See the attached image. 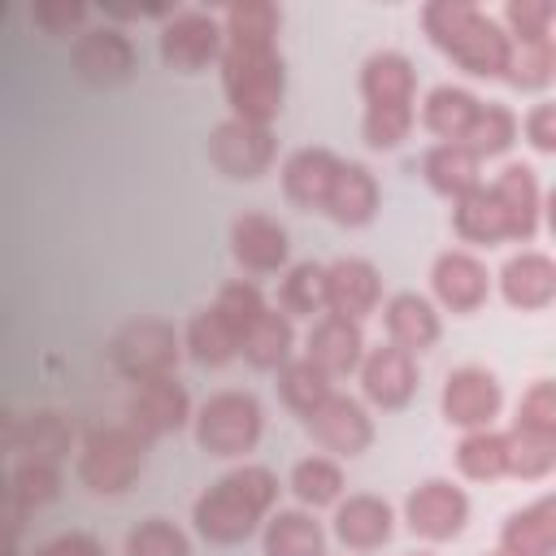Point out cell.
Masks as SVG:
<instances>
[{
	"label": "cell",
	"instance_id": "6da1fadb",
	"mask_svg": "<svg viewBox=\"0 0 556 556\" xmlns=\"http://www.w3.org/2000/svg\"><path fill=\"white\" fill-rule=\"evenodd\" d=\"M278 4L239 0L222 17V87L239 122L269 126L282 113L287 70L278 56Z\"/></svg>",
	"mask_w": 556,
	"mask_h": 556
},
{
	"label": "cell",
	"instance_id": "7a4b0ae2",
	"mask_svg": "<svg viewBox=\"0 0 556 556\" xmlns=\"http://www.w3.org/2000/svg\"><path fill=\"white\" fill-rule=\"evenodd\" d=\"M421 26L439 52H447L460 70L478 78H508L513 61V39L495 17L465 0H434L421 9Z\"/></svg>",
	"mask_w": 556,
	"mask_h": 556
},
{
	"label": "cell",
	"instance_id": "3957f363",
	"mask_svg": "<svg viewBox=\"0 0 556 556\" xmlns=\"http://www.w3.org/2000/svg\"><path fill=\"white\" fill-rule=\"evenodd\" d=\"M278 500V478L265 465H239L222 473L191 508L195 530L208 543H243Z\"/></svg>",
	"mask_w": 556,
	"mask_h": 556
},
{
	"label": "cell",
	"instance_id": "277c9868",
	"mask_svg": "<svg viewBox=\"0 0 556 556\" xmlns=\"http://www.w3.org/2000/svg\"><path fill=\"white\" fill-rule=\"evenodd\" d=\"M361 96H365V143L374 152L395 148L413 130V96L417 70L404 52H374L361 65Z\"/></svg>",
	"mask_w": 556,
	"mask_h": 556
},
{
	"label": "cell",
	"instance_id": "5b68a950",
	"mask_svg": "<svg viewBox=\"0 0 556 556\" xmlns=\"http://www.w3.org/2000/svg\"><path fill=\"white\" fill-rule=\"evenodd\" d=\"M143 447H148V439L135 434L126 421L96 426L83 439V452H78V482L91 495H122V491H130V482L143 473Z\"/></svg>",
	"mask_w": 556,
	"mask_h": 556
},
{
	"label": "cell",
	"instance_id": "8992f818",
	"mask_svg": "<svg viewBox=\"0 0 556 556\" xmlns=\"http://www.w3.org/2000/svg\"><path fill=\"white\" fill-rule=\"evenodd\" d=\"M265 413L252 391H217L195 413V443L208 456H243L256 447Z\"/></svg>",
	"mask_w": 556,
	"mask_h": 556
},
{
	"label": "cell",
	"instance_id": "52a82bcc",
	"mask_svg": "<svg viewBox=\"0 0 556 556\" xmlns=\"http://www.w3.org/2000/svg\"><path fill=\"white\" fill-rule=\"evenodd\" d=\"M109 361L130 382L165 378L178 365V330L161 317H135L109 339Z\"/></svg>",
	"mask_w": 556,
	"mask_h": 556
},
{
	"label": "cell",
	"instance_id": "ba28073f",
	"mask_svg": "<svg viewBox=\"0 0 556 556\" xmlns=\"http://www.w3.org/2000/svg\"><path fill=\"white\" fill-rule=\"evenodd\" d=\"M222 56V22L200 9H178L161 26V61L178 74H200Z\"/></svg>",
	"mask_w": 556,
	"mask_h": 556
},
{
	"label": "cell",
	"instance_id": "9c48e42d",
	"mask_svg": "<svg viewBox=\"0 0 556 556\" xmlns=\"http://www.w3.org/2000/svg\"><path fill=\"white\" fill-rule=\"evenodd\" d=\"M404 521L417 539H430V543L456 539L469 521V495L460 486H452L447 478H426L417 491H408Z\"/></svg>",
	"mask_w": 556,
	"mask_h": 556
},
{
	"label": "cell",
	"instance_id": "30bf717a",
	"mask_svg": "<svg viewBox=\"0 0 556 556\" xmlns=\"http://www.w3.org/2000/svg\"><path fill=\"white\" fill-rule=\"evenodd\" d=\"M187 417H191V395H187V387L174 374L135 382V391L126 400V426L135 434H143L148 443L169 434V430H182Z\"/></svg>",
	"mask_w": 556,
	"mask_h": 556
},
{
	"label": "cell",
	"instance_id": "8fae6325",
	"mask_svg": "<svg viewBox=\"0 0 556 556\" xmlns=\"http://www.w3.org/2000/svg\"><path fill=\"white\" fill-rule=\"evenodd\" d=\"M74 74L91 87H117L135 74L139 56H135V43L117 30V26H91L74 39Z\"/></svg>",
	"mask_w": 556,
	"mask_h": 556
},
{
	"label": "cell",
	"instance_id": "7c38bea8",
	"mask_svg": "<svg viewBox=\"0 0 556 556\" xmlns=\"http://www.w3.org/2000/svg\"><path fill=\"white\" fill-rule=\"evenodd\" d=\"M208 156L226 178H261L274 165V135L269 126H252V122H222L208 135Z\"/></svg>",
	"mask_w": 556,
	"mask_h": 556
},
{
	"label": "cell",
	"instance_id": "4fadbf2b",
	"mask_svg": "<svg viewBox=\"0 0 556 556\" xmlns=\"http://www.w3.org/2000/svg\"><path fill=\"white\" fill-rule=\"evenodd\" d=\"M500 404H504V391H500L495 374L482 369V365H460L443 382V417L452 426L486 430L491 417L500 413Z\"/></svg>",
	"mask_w": 556,
	"mask_h": 556
},
{
	"label": "cell",
	"instance_id": "5bb4252c",
	"mask_svg": "<svg viewBox=\"0 0 556 556\" xmlns=\"http://www.w3.org/2000/svg\"><path fill=\"white\" fill-rule=\"evenodd\" d=\"M304 421H308V434L334 456H361L374 443V421L352 395H330Z\"/></svg>",
	"mask_w": 556,
	"mask_h": 556
},
{
	"label": "cell",
	"instance_id": "9a60e30c",
	"mask_svg": "<svg viewBox=\"0 0 556 556\" xmlns=\"http://www.w3.org/2000/svg\"><path fill=\"white\" fill-rule=\"evenodd\" d=\"M361 387H365L369 404L404 408L413 400V391H417V361H413V352H404L395 343L374 348L369 356H361Z\"/></svg>",
	"mask_w": 556,
	"mask_h": 556
},
{
	"label": "cell",
	"instance_id": "2e32d148",
	"mask_svg": "<svg viewBox=\"0 0 556 556\" xmlns=\"http://www.w3.org/2000/svg\"><path fill=\"white\" fill-rule=\"evenodd\" d=\"M287 226L265 217V213H243L230 226V256L248 269V274H274L287 265Z\"/></svg>",
	"mask_w": 556,
	"mask_h": 556
},
{
	"label": "cell",
	"instance_id": "e0dca14e",
	"mask_svg": "<svg viewBox=\"0 0 556 556\" xmlns=\"http://www.w3.org/2000/svg\"><path fill=\"white\" fill-rule=\"evenodd\" d=\"M308 356L326 378H343L352 369H361V356H365V334H361V321L352 317H339V313H326L313 321L308 330Z\"/></svg>",
	"mask_w": 556,
	"mask_h": 556
},
{
	"label": "cell",
	"instance_id": "ac0fdd59",
	"mask_svg": "<svg viewBox=\"0 0 556 556\" xmlns=\"http://www.w3.org/2000/svg\"><path fill=\"white\" fill-rule=\"evenodd\" d=\"M378 295H382V278L369 261L339 256L334 265H326V308L330 313L361 321L365 313L378 308Z\"/></svg>",
	"mask_w": 556,
	"mask_h": 556
},
{
	"label": "cell",
	"instance_id": "d6986e66",
	"mask_svg": "<svg viewBox=\"0 0 556 556\" xmlns=\"http://www.w3.org/2000/svg\"><path fill=\"white\" fill-rule=\"evenodd\" d=\"M430 287H434L439 304H447L452 313H473V308H482V300L491 291V278H486V265L478 256L439 252L434 269H430Z\"/></svg>",
	"mask_w": 556,
	"mask_h": 556
},
{
	"label": "cell",
	"instance_id": "ffe728a7",
	"mask_svg": "<svg viewBox=\"0 0 556 556\" xmlns=\"http://www.w3.org/2000/svg\"><path fill=\"white\" fill-rule=\"evenodd\" d=\"M321 213L334 217L339 226H369L378 213V178L361 161H339V174L326 191Z\"/></svg>",
	"mask_w": 556,
	"mask_h": 556
},
{
	"label": "cell",
	"instance_id": "44dd1931",
	"mask_svg": "<svg viewBox=\"0 0 556 556\" xmlns=\"http://www.w3.org/2000/svg\"><path fill=\"white\" fill-rule=\"evenodd\" d=\"M395 530V513L387 500L378 495H348L339 508H334V534L343 547L352 552H374L391 539Z\"/></svg>",
	"mask_w": 556,
	"mask_h": 556
},
{
	"label": "cell",
	"instance_id": "7402d4cb",
	"mask_svg": "<svg viewBox=\"0 0 556 556\" xmlns=\"http://www.w3.org/2000/svg\"><path fill=\"white\" fill-rule=\"evenodd\" d=\"M334 174H339V156L330 148H300L282 165V191H287L291 204L313 213V208L326 204V191H330Z\"/></svg>",
	"mask_w": 556,
	"mask_h": 556
},
{
	"label": "cell",
	"instance_id": "603a6c76",
	"mask_svg": "<svg viewBox=\"0 0 556 556\" xmlns=\"http://www.w3.org/2000/svg\"><path fill=\"white\" fill-rule=\"evenodd\" d=\"M491 195L508 222V239H530L539 230V182L530 165H504L500 178L491 182Z\"/></svg>",
	"mask_w": 556,
	"mask_h": 556
},
{
	"label": "cell",
	"instance_id": "cb8c5ba5",
	"mask_svg": "<svg viewBox=\"0 0 556 556\" xmlns=\"http://www.w3.org/2000/svg\"><path fill=\"white\" fill-rule=\"evenodd\" d=\"M74 447V426L52 413V408H39V413H22L17 426H13V452L22 460H48V465H61Z\"/></svg>",
	"mask_w": 556,
	"mask_h": 556
},
{
	"label": "cell",
	"instance_id": "d4e9b609",
	"mask_svg": "<svg viewBox=\"0 0 556 556\" xmlns=\"http://www.w3.org/2000/svg\"><path fill=\"white\" fill-rule=\"evenodd\" d=\"M504 556H552L556 552V500L543 495L530 508H517L500 530Z\"/></svg>",
	"mask_w": 556,
	"mask_h": 556
},
{
	"label": "cell",
	"instance_id": "484cf974",
	"mask_svg": "<svg viewBox=\"0 0 556 556\" xmlns=\"http://www.w3.org/2000/svg\"><path fill=\"white\" fill-rule=\"evenodd\" d=\"M500 291L513 308H543L556 295V265L543 252H517L500 269Z\"/></svg>",
	"mask_w": 556,
	"mask_h": 556
},
{
	"label": "cell",
	"instance_id": "4316f807",
	"mask_svg": "<svg viewBox=\"0 0 556 556\" xmlns=\"http://www.w3.org/2000/svg\"><path fill=\"white\" fill-rule=\"evenodd\" d=\"M382 321H387L391 343L404 348V352H421V348H430V343L439 339V313H434V304H430L426 295H417V291L391 295L387 308H382Z\"/></svg>",
	"mask_w": 556,
	"mask_h": 556
},
{
	"label": "cell",
	"instance_id": "83f0119b",
	"mask_svg": "<svg viewBox=\"0 0 556 556\" xmlns=\"http://www.w3.org/2000/svg\"><path fill=\"white\" fill-rule=\"evenodd\" d=\"M478 113H482V100L469 96L465 87H447V83L434 87V91L426 96V104H421V122H426V130L439 135L443 143H465V135L473 130Z\"/></svg>",
	"mask_w": 556,
	"mask_h": 556
},
{
	"label": "cell",
	"instance_id": "f1b7e54d",
	"mask_svg": "<svg viewBox=\"0 0 556 556\" xmlns=\"http://www.w3.org/2000/svg\"><path fill=\"white\" fill-rule=\"evenodd\" d=\"M265 556H326L321 526L300 508H278L265 521Z\"/></svg>",
	"mask_w": 556,
	"mask_h": 556
},
{
	"label": "cell",
	"instance_id": "f546056e",
	"mask_svg": "<svg viewBox=\"0 0 556 556\" xmlns=\"http://www.w3.org/2000/svg\"><path fill=\"white\" fill-rule=\"evenodd\" d=\"M478 165H482V161H478L469 148H460V143H439V148H430V152L421 156L426 182H430L439 195H452V200H460L465 191L478 187Z\"/></svg>",
	"mask_w": 556,
	"mask_h": 556
},
{
	"label": "cell",
	"instance_id": "4dcf8cb0",
	"mask_svg": "<svg viewBox=\"0 0 556 556\" xmlns=\"http://www.w3.org/2000/svg\"><path fill=\"white\" fill-rule=\"evenodd\" d=\"M291 343H295L291 317L265 308V313L252 321V330L239 339V352H243L248 365H256V369H282V365L291 361Z\"/></svg>",
	"mask_w": 556,
	"mask_h": 556
},
{
	"label": "cell",
	"instance_id": "1f68e13d",
	"mask_svg": "<svg viewBox=\"0 0 556 556\" xmlns=\"http://www.w3.org/2000/svg\"><path fill=\"white\" fill-rule=\"evenodd\" d=\"M452 226H456V235L469 239V243H500V239H508V222H504V213H500L491 187H482V182L456 200Z\"/></svg>",
	"mask_w": 556,
	"mask_h": 556
},
{
	"label": "cell",
	"instance_id": "d6a6232c",
	"mask_svg": "<svg viewBox=\"0 0 556 556\" xmlns=\"http://www.w3.org/2000/svg\"><path fill=\"white\" fill-rule=\"evenodd\" d=\"M278 395H282V404L291 408V413H300V417H308L313 408H321L330 395H334V387H330V378L313 365V361H287L282 369H278Z\"/></svg>",
	"mask_w": 556,
	"mask_h": 556
},
{
	"label": "cell",
	"instance_id": "836d02e7",
	"mask_svg": "<svg viewBox=\"0 0 556 556\" xmlns=\"http://www.w3.org/2000/svg\"><path fill=\"white\" fill-rule=\"evenodd\" d=\"M187 352H191V361L217 369V365H226V361L239 356V339H235V330H230L213 308H204V313H195L191 326H187Z\"/></svg>",
	"mask_w": 556,
	"mask_h": 556
},
{
	"label": "cell",
	"instance_id": "e575fe53",
	"mask_svg": "<svg viewBox=\"0 0 556 556\" xmlns=\"http://www.w3.org/2000/svg\"><path fill=\"white\" fill-rule=\"evenodd\" d=\"M456 465H460L465 478L491 482V478L508 473V439L495 434V430H469L456 447Z\"/></svg>",
	"mask_w": 556,
	"mask_h": 556
},
{
	"label": "cell",
	"instance_id": "d590c367",
	"mask_svg": "<svg viewBox=\"0 0 556 556\" xmlns=\"http://www.w3.org/2000/svg\"><path fill=\"white\" fill-rule=\"evenodd\" d=\"M291 491L300 504L308 508H321V504H334L343 495V469L330 460V456H304L295 460L291 469Z\"/></svg>",
	"mask_w": 556,
	"mask_h": 556
},
{
	"label": "cell",
	"instance_id": "8d00e7d4",
	"mask_svg": "<svg viewBox=\"0 0 556 556\" xmlns=\"http://www.w3.org/2000/svg\"><path fill=\"white\" fill-rule=\"evenodd\" d=\"M278 304L282 313L291 317H313V313H326V265H291V274L282 278L278 287Z\"/></svg>",
	"mask_w": 556,
	"mask_h": 556
},
{
	"label": "cell",
	"instance_id": "74e56055",
	"mask_svg": "<svg viewBox=\"0 0 556 556\" xmlns=\"http://www.w3.org/2000/svg\"><path fill=\"white\" fill-rule=\"evenodd\" d=\"M61 495V473L48 460H17L9 469V500L17 508H39Z\"/></svg>",
	"mask_w": 556,
	"mask_h": 556
},
{
	"label": "cell",
	"instance_id": "f35d334b",
	"mask_svg": "<svg viewBox=\"0 0 556 556\" xmlns=\"http://www.w3.org/2000/svg\"><path fill=\"white\" fill-rule=\"evenodd\" d=\"M504 439H508V473H517V478H543L556 465V434L513 426V434H504Z\"/></svg>",
	"mask_w": 556,
	"mask_h": 556
},
{
	"label": "cell",
	"instance_id": "ab89813d",
	"mask_svg": "<svg viewBox=\"0 0 556 556\" xmlns=\"http://www.w3.org/2000/svg\"><path fill=\"white\" fill-rule=\"evenodd\" d=\"M513 139H517V117H513V109H508V104H482V113H478V122H473V130L465 135L460 148H469V152L482 161V156L504 152Z\"/></svg>",
	"mask_w": 556,
	"mask_h": 556
},
{
	"label": "cell",
	"instance_id": "60d3db41",
	"mask_svg": "<svg viewBox=\"0 0 556 556\" xmlns=\"http://www.w3.org/2000/svg\"><path fill=\"white\" fill-rule=\"evenodd\" d=\"M213 313L235 330V339H243L248 330H252V321L265 313V295L252 287V282H243V278H235V282H226L222 291H217V300H213Z\"/></svg>",
	"mask_w": 556,
	"mask_h": 556
},
{
	"label": "cell",
	"instance_id": "b9f144b4",
	"mask_svg": "<svg viewBox=\"0 0 556 556\" xmlns=\"http://www.w3.org/2000/svg\"><path fill=\"white\" fill-rule=\"evenodd\" d=\"M126 556H191V543L174 521L148 517L126 534Z\"/></svg>",
	"mask_w": 556,
	"mask_h": 556
},
{
	"label": "cell",
	"instance_id": "7bdbcfd3",
	"mask_svg": "<svg viewBox=\"0 0 556 556\" xmlns=\"http://www.w3.org/2000/svg\"><path fill=\"white\" fill-rule=\"evenodd\" d=\"M552 70H556V48H552V39H526V43L513 48L508 83H517V87H547V83H552Z\"/></svg>",
	"mask_w": 556,
	"mask_h": 556
},
{
	"label": "cell",
	"instance_id": "ee69618b",
	"mask_svg": "<svg viewBox=\"0 0 556 556\" xmlns=\"http://www.w3.org/2000/svg\"><path fill=\"white\" fill-rule=\"evenodd\" d=\"M87 4L83 0H35L30 4V22L43 30V35H70V30H78L83 22H87Z\"/></svg>",
	"mask_w": 556,
	"mask_h": 556
},
{
	"label": "cell",
	"instance_id": "f6af8a7d",
	"mask_svg": "<svg viewBox=\"0 0 556 556\" xmlns=\"http://www.w3.org/2000/svg\"><path fill=\"white\" fill-rule=\"evenodd\" d=\"M513 426L556 434V387H552L547 378L534 382V387L521 395V404H517V421H513Z\"/></svg>",
	"mask_w": 556,
	"mask_h": 556
},
{
	"label": "cell",
	"instance_id": "bcb514c9",
	"mask_svg": "<svg viewBox=\"0 0 556 556\" xmlns=\"http://www.w3.org/2000/svg\"><path fill=\"white\" fill-rule=\"evenodd\" d=\"M552 0H513L508 4V26H513V35H517V43H526V39H552L547 30H552Z\"/></svg>",
	"mask_w": 556,
	"mask_h": 556
},
{
	"label": "cell",
	"instance_id": "7dc6e473",
	"mask_svg": "<svg viewBox=\"0 0 556 556\" xmlns=\"http://www.w3.org/2000/svg\"><path fill=\"white\" fill-rule=\"evenodd\" d=\"M35 556H104V543L96 534H83V530H70V534H56L48 539Z\"/></svg>",
	"mask_w": 556,
	"mask_h": 556
},
{
	"label": "cell",
	"instance_id": "c3c4849f",
	"mask_svg": "<svg viewBox=\"0 0 556 556\" xmlns=\"http://www.w3.org/2000/svg\"><path fill=\"white\" fill-rule=\"evenodd\" d=\"M526 139L539 148V152H552L556 148V104H534L530 117H526Z\"/></svg>",
	"mask_w": 556,
	"mask_h": 556
},
{
	"label": "cell",
	"instance_id": "681fc988",
	"mask_svg": "<svg viewBox=\"0 0 556 556\" xmlns=\"http://www.w3.org/2000/svg\"><path fill=\"white\" fill-rule=\"evenodd\" d=\"M22 517H26V508H17L13 500H9V504H0V556H17Z\"/></svg>",
	"mask_w": 556,
	"mask_h": 556
},
{
	"label": "cell",
	"instance_id": "f907efd6",
	"mask_svg": "<svg viewBox=\"0 0 556 556\" xmlns=\"http://www.w3.org/2000/svg\"><path fill=\"white\" fill-rule=\"evenodd\" d=\"M13 426H17V413L0 404V452H13Z\"/></svg>",
	"mask_w": 556,
	"mask_h": 556
},
{
	"label": "cell",
	"instance_id": "816d5d0a",
	"mask_svg": "<svg viewBox=\"0 0 556 556\" xmlns=\"http://www.w3.org/2000/svg\"><path fill=\"white\" fill-rule=\"evenodd\" d=\"M0 504H9V469L0 465Z\"/></svg>",
	"mask_w": 556,
	"mask_h": 556
},
{
	"label": "cell",
	"instance_id": "f5cc1de1",
	"mask_svg": "<svg viewBox=\"0 0 556 556\" xmlns=\"http://www.w3.org/2000/svg\"><path fill=\"white\" fill-rule=\"evenodd\" d=\"M0 17H4V0H0Z\"/></svg>",
	"mask_w": 556,
	"mask_h": 556
},
{
	"label": "cell",
	"instance_id": "db71d44e",
	"mask_svg": "<svg viewBox=\"0 0 556 556\" xmlns=\"http://www.w3.org/2000/svg\"><path fill=\"white\" fill-rule=\"evenodd\" d=\"M413 556H430V552H413Z\"/></svg>",
	"mask_w": 556,
	"mask_h": 556
},
{
	"label": "cell",
	"instance_id": "11a10c76",
	"mask_svg": "<svg viewBox=\"0 0 556 556\" xmlns=\"http://www.w3.org/2000/svg\"><path fill=\"white\" fill-rule=\"evenodd\" d=\"M486 556H504V552H486Z\"/></svg>",
	"mask_w": 556,
	"mask_h": 556
}]
</instances>
